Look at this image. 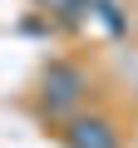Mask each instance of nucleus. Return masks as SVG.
<instances>
[{
  "instance_id": "f257e3e1",
  "label": "nucleus",
  "mask_w": 138,
  "mask_h": 148,
  "mask_svg": "<svg viewBox=\"0 0 138 148\" xmlns=\"http://www.w3.org/2000/svg\"><path fill=\"white\" fill-rule=\"evenodd\" d=\"M79 89H84V74H79L74 64H49V74H44V104H49L54 114L74 104Z\"/></svg>"
},
{
  "instance_id": "f03ea898",
  "label": "nucleus",
  "mask_w": 138,
  "mask_h": 148,
  "mask_svg": "<svg viewBox=\"0 0 138 148\" xmlns=\"http://www.w3.org/2000/svg\"><path fill=\"white\" fill-rule=\"evenodd\" d=\"M69 148H118V133L104 119H74L69 123Z\"/></svg>"
},
{
  "instance_id": "7ed1b4c3",
  "label": "nucleus",
  "mask_w": 138,
  "mask_h": 148,
  "mask_svg": "<svg viewBox=\"0 0 138 148\" xmlns=\"http://www.w3.org/2000/svg\"><path fill=\"white\" fill-rule=\"evenodd\" d=\"M94 10L104 15V25H109V30H123V15H118V10L109 5V0H94Z\"/></svg>"
},
{
  "instance_id": "20e7f679",
  "label": "nucleus",
  "mask_w": 138,
  "mask_h": 148,
  "mask_svg": "<svg viewBox=\"0 0 138 148\" xmlns=\"http://www.w3.org/2000/svg\"><path fill=\"white\" fill-rule=\"evenodd\" d=\"M40 5H49V10H59L64 20H74V15H79V0H40Z\"/></svg>"
}]
</instances>
